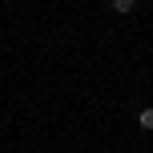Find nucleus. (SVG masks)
I'll list each match as a JSON object with an SVG mask.
<instances>
[{"label":"nucleus","instance_id":"2","mask_svg":"<svg viewBox=\"0 0 153 153\" xmlns=\"http://www.w3.org/2000/svg\"><path fill=\"white\" fill-rule=\"evenodd\" d=\"M109 4H113V12H133V8H137V0H109Z\"/></svg>","mask_w":153,"mask_h":153},{"label":"nucleus","instance_id":"1","mask_svg":"<svg viewBox=\"0 0 153 153\" xmlns=\"http://www.w3.org/2000/svg\"><path fill=\"white\" fill-rule=\"evenodd\" d=\"M137 125H141L145 133L153 129V105H149V109H141V113H137Z\"/></svg>","mask_w":153,"mask_h":153}]
</instances>
